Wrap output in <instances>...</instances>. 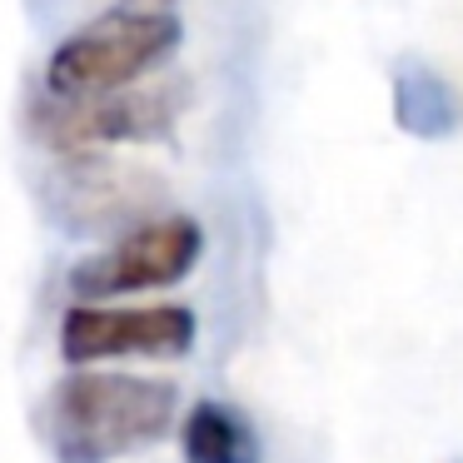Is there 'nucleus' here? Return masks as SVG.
<instances>
[{"instance_id":"1","label":"nucleus","mask_w":463,"mask_h":463,"mask_svg":"<svg viewBox=\"0 0 463 463\" xmlns=\"http://www.w3.org/2000/svg\"><path fill=\"white\" fill-rule=\"evenodd\" d=\"M180 393L140 373H71L45 403V439L55 463H110L175 429Z\"/></svg>"},{"instance_id":"2","label":"nucleus","mask_w":463,"mask_h":463,"mask_svg":"<svg viewBox=\"0 0 463 463\" xmlns=\"http://www.w3.org/2000/svg\"><path fill=\"white\" fill-rule=\"evenodd\" d=\"M180 45V21L170 11H110L80 25L55 45L45 65V85L55 100H95L130 90L140 75L170 61Z\"/></svg>"},{"instance_id":"3","label":"nucleus","mask_w":463,"mask_h":463,"mask_svg":"<svg viewBox=\"0 0 463 463\" xmlns=\"http://www.w3.org/2000/svg\"><path fill=\"white\" fill-rule=\"evenodd\" d=\"M200 250H204L200 224L190 214H165V220L130 230L110 250L80 260L71 269V289L80 299H120V294H140V289H165V284H180L200 264Z\"/></svg>"},{"instance_id":"4","label":"nucleus","mask_w":463,"mask_h":463,"mask_svg":"<svg viewBox=\"0 0 463 463\" xmlns=\"http://www.w3.org/2000/svg\"><path fill=\"white\" fill-rule=\"evenodd\" d=\"M194 349V314L184 304H150V309H80L61 324V354L71 364L120 359V354H155V359H180Z\"/></svg>"},{"instance_id":"5","label":"nucleus","mask_w":463,"mask_h":463,"mask_svg":"<svg viewBox=\"0 0 463 463\" xmlns=\"http://www.w3.org/2000/svg\"><path fill=\"white\" fill-rule=\"evenodd\" d=\"M180 115V90L175 85H150V90H115L95 100H61L45 110L41 130L61 150H95V145H130L165 135Z\"/></svg>"},{"instance_id":"6","label":"nucleus","mask_w":463,"mask_h":463,"mask_svg":"<svg viewBox=\"0 0 463 463\" xmlns=\"http://www.w3.org/2000/svg\"><path fill=\"white\" fill-rule=\"evenodd\" d=\"M184 463H260V433L230 403H194L184 419Z\"/></svg>"}]
</instances>
